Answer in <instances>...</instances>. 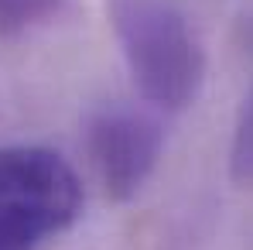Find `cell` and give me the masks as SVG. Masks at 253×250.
Here are the masks:
<instances>
[{"mask_svg":"<svg viewBox=\"0 0 253 250\" xmlns=\"http://www.w3.org/2000/svg\"><path fill=\"white\" fill-rule=\"evenodd\" d=\"M126 72L158 110L192 106L206 83V51L181 3L174 0H106Z\"/></svg>","mask_w":253,"mask_h":250,"instance_id":"6da1fadb","label":"cell"},{"mask_svg":"<svg viewBox=\"0 0 253 250\" xmlns=\"http://www.w3.org/2000/svg\"><path fill=\"white\" fill-rule=\"evenodd\" d=\"M83 216V182L58 151L0 148V250H42Z\"/></svg>","mask_w":253,"mask_h":250,"instance_id":"7a4b0ae2","label":"cell"},{"mask_svg":"<svg viewBox=\"0 0 253 250\" xmlns=\"http://www.w3.org/2000/svg\"><path fill=\"white\" fill-rule=\"evenodd\" d=\"M85 151L99 175L103 192L113 202H130L165 151L161 124L130 106H103L89 117L85 127Z\"/></svg>","mask_w":253,"mask_h":250,"instance_id":"3957f363","label":"cell"},{"mask_svg":"<svg viewBox=\"0 0 253 250\" xmlns=\"http://www.w3.org/2000/svg\"><path fill=\"white\" fill-rule=\"evenodd\" d=\"M229 178L236 185H253V83L236 113L233 144H229Z\"/></svg>","mask_w":253,"mask_h":250,"instance_id":"277c9868","label":"cell"},{"mask_svg":"<svg viewBox=\"0 0 253 250\" xmlns=\"http://www.w3.org/2000/svg\"><path fill=\"white\" fill-rule=\"evenodd\" d=\"M65 0H0V35H24L51 21Z\"/></svg>","mask_w":253,"mask_h":250,"instance_id":"5b68a950","label":"cell"}]
</instances>
